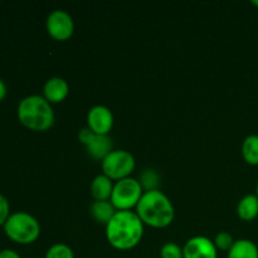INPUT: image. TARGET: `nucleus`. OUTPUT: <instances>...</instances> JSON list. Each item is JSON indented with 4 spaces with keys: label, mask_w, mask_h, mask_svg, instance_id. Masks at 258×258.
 I'll use <instances>...</instances> for the list:
<instances>
[{
    "label": "nucleus",
    "mask_w": 258,
    "mask_h": 258,
    "mask_svg": "<svg viewBox=\"0 0 258 258\" xmlns=\"http://www.w3.org/2000/svg\"><path fill=\"white\" fill-rule=\"evenodd\" d=\"M144 236V223L136 212L117 211L106 224V238L116 249L127 251L140 243Z\"/></svg>",
    "instance_id": "f257e3e1"
},
{
    "label": "nucleus",
    "mask_w": 258,
    "mask_h": 258,
    "mask_svg": "<svg viewBox=\"0 0 258 258\" xmlns=\"http://www.w3.org/2000/svg\"><path fill=\"white\" fill-rule=\"evenodd\" d=\"M136 214L140 217L144 224L153 228H165L173 223L175 211L170 199L163 191L155 189L144 191L136 206Z\"/></svg>",
    "instance_id": "f03ea898"
},
{
    "label": "nucleus",
    "mask_w": 258,
    "mask_h": 258,
    "mask_svg": "<svg viewBox=\"0 0 258 258\" xmlns=\"http://www.w3.org/2000/svg\"><path fill=\"white\" fill-rule=\"evenodd\" d=\"M18 118L24 127L42 133L54 123V111L43 96H27L18 105Z\"/></svg>",
    "instance_id": "7ed1b4c3"
},
{
    "label": "nucleus",
    "mask_w": 258,
    "mask_h": 258,
    "mask_svg": "<svg viewBox=\"0 0 258 258\" xmlns=\"http://www.w3.org/2000/svg\"><path fill=\"white\" fill-rule=\"evenodd\" d=\"M4 232L9 239L18 244L34 243L40 236V224L37 218L27 212H15L10 214Z\"/></svg>",
    "instance_id": "20e7f679"
},
{
    "label": "nucleus",
    "mask_w": 258,
    "mask_h": 258,
    "mask_svg": "<svg viewBox=\"0 0 258 258\" xmlns=\"http://www.w3.org/2000/svg\"><path fill=\"white\" fill-rule=\"evenodd\" d=\"M143 194L144 189L140 180L128 176L116 181L110 202L117 211H131L138 206Z\"/></svg>",
    "instance_id": "39448f33"
},
{
    "label": "nucleus",
    "mask_w": 258,
    "mask_h": 258,
    "mask_svg": "<svg viewBox=\"0 0 258 258\" xmlns=\"http://www.w3.org/2000/svg\"><path fill=\"white\" fill-rule=\"evenodd\" d=\"M135 169V158L126 150H112L102 160V171L111 180H121L130 176Z\"/></svg>",
    "instance_id": "423d86ee"
},
{
    "label": "nucleus",
    "mask_w": 258,
    "mask_h": 258,
    "mask_svg": "<svg viewBox=\"0 0 258 258\" xmlns=\"http://www.w3.org/2000/svg\"><path fill=\"white\" fill-rule=\"evenodd\" d=\"M48 33L57 40H67L75 32V22L66 10H53L45 22Z\"/></svg>",
    "instance_id": "0eeeda50"
},
{
    "label": "nucleus",
    "mask_w": 258,
    "mask_h": 258,
    "mask_svg": "<svg viewBox=\"0 0 258 258\" xmlns=\"http://www.w3.org/2000/svg\"><path fill=\"white\" fill-rule=\"evenodd\" d=\"M218 249L212 239L204 236L191 237L183 247L184 258H217Z\"/></svg>",
    "instance_id": "6e6552de"
},
{
    "label": "nucleus",
    "mask_w": 258,
    "mask_h": 258,
    "mask_svg": "<svg viewBox=\"0 0 258 258\" xmlns=\"http://www.w3.org/2000/svg\"><path fill=\"white\" fill-rule=\"evenodd\" d=\"M87 123L96 135H108L113 126V115L106 106H93L88 111Z\"/></svg>",
    "instance_id": "1a4fd4ad"
},
{
    "label": "nucleus",
    "mask_w": 258,
    "mask_h": 258,
    "mask_svg": "<svg viewBox=\"0 0 258 258\" xmlns=\"http://www.w3.org/2000/svg\"><path fill=\"white\" fill-rule=\"evenodd\" d=\"M70 93V86L67 81L60 77H52L44 83L43 97L49 103H59L66 100Z\"/></svg>",
    "instance_id": "9d476101"
},
{
    "label": "nucleus",
    "mask_w": 258,
    "mask_h": 258,
    "mask_svg": "<svg viewBox=\"0 0 258 258\" xmlns=\"http://www.w3.org/2000/svg\"><path fill=\"white\" fill-rule=\"evenodd\" d=\"M113 185L115 184L108 176H106L105 174H101V175L96 176L91 183V194L95 198V201H110L113 191Z\"/></svg>",
    "instance_id": "9b49d317"
},
{
    "label": "nucleus",
    "mask_w": 258,
    "mask_h": 258,
    "mask_svg": "<svg viewBox=\"0 0 258 258\" xmlns=\"http://www.w3.org/2000/svg\"><path fill=\"white\" fill-rule=\"evenodd\" d=\"M116 212H117V209L113 207V204L110 201H95L90 207V213L92 218L97 223L105 224V226L112 219Z\"/></svg>",
    "instance_id": "f8f14e48"
},
{
    "label": "nucleus",
    "mask_w": 258,
    "mask_h": 258,
    "mask_svg": "<svg viewBox=\"0 0 258 258\" xmlns=\"http://www.w3.org/2000/svg\"><path fill=\"white\" fill-rule=\"evenodd\" d=\"M86 148H87L88 154L93 159L103 160L112 151V143H111L108 135H96L90 145H87Z\"/></svg>",
    "instance_id": "ddd939ff"
},
{
    "label": "nucleus",
    "mask_w": 258,
    "mask_h": 258,
    "mask_svg": "<svg viewBox=\"0 0 258 258\" xmlns=\"http://www.w3.org/2000/svg\"><path fill=\"white\" fill-rule=\"evenodd\" d=\"M227 258H258V247L251 239H238L228 251Z\"/></svg>",
    "instance_id": "4468645a"
},
{
    "label": "nucleus",
    "mask_w": 258,
    "mask_h": 258,
    "mask_svg": "<svg viewBox=\"0 0 258 258\" xmlns=\"http://www.w3.org/2000/svg\"><path fill=\"white\" fill-rule=\"evenodd\" d=\"M237 214L241 219L251 222L258 217V197L256 194H248L239 201L237 206Z\"/></svg>",
    "instance_id": "2eb2a0df"
},
{
    "label": "nucleus",
    "mask_w": 258,
    "mask_h": 258,
    "mask_svg": "<svg viewBox=\"0 0 258 258\" xmlns=\"http://www.w3.org/2000/svg\"><path fill=\"white\" fill-rule=\"evenodd\" d=\"M242 156L249 165H258V135H248L242 143Z\"/></svg>",
    "instance_id": "dca6fc26"
},
{
    "label": "nucleus",
    "mask_w": 258,
    "mask_h": 258,
    "mask_svg": "<svg viewBox=\"0 0 258 258\" xmlns=\"http://www.w3.org/2000/svg\"><path fill=\"white\" fill-rule=\"evenodd\" d=\"M44 258H75V253L67 244L55 243L48 249Z\"/></svg>",
    "instance_id": "f3484780"
},
{
    "label": "nucleus",
    "mask_w": 258,
    "mask_h": 258,
    "mask_svg": "<svg viewBox=\"0 0 258 258\" xmlns=\"http://www.w3.org/2000/svg\"><path fill=\"white\" fill-rule=\"evenodd\" d=\"M158 174L154 170H145L141 174L140 178V184L143 186V189H145V191L149 190H155L156 186H158Z\"/></svg>",
    "instance_id": "a211bd4d"
},
{
    "label": "nucleus",
    "mask_w": 258,
    "mask_h": 258,
    "mask_svg": "<svg viewBox=\"0 0 258 258\" xmlns=\"http://www.w3.org/2000/svg\"><path fill=\"white\" fill-rule=\"evenodd\" d=\"M213 242L214 244H216L217 249L228 252L236 241H234L232 234H229L228 232H219V233L216 236V239H214Z\"/></svg>",
    "instance_id": "6ab92c4d"
},
{
    "label": "nucleus",
    "mask_w": 258,
    "mask_h": 258,
    "mask_svg": "<svg viewBox=\"0 0 258 258\" xmlns=\"http://www.w3.org/2000/svg\"><path fill=\"white\" fill-rule=\"evenodd\" d=\"M161 258H184L183 248L174 242H168L160 249Z\"/></svg>",
    "instance_id": "aec40b11"
},
{
    "label": "nucleus",
    "mask_w": 258,
    "mask_h": 258,
    "mask_svg": "<svg viewBox=\"0 0 258 258\" xmlns=\"http://www.w3.org/2000/svg\"><path fill=\"white\" fill-rule=\"evenodd\" d=\"M10 217V206L8 199L3 194H0V226L4 227L8 218Z\"/></svg>",
    "instance_id": "412c9836"
},
{
    "label": "nucleus",
    "mask_w": 258,
    "mask_h": 258,
    "mask_svg": "<svg viewBox=\"0 0 258 258\" xmlns=\"http://www.w3.org/2000/svg\"><path fill=\"white\" fill-rule=\"evenodd\" d=\"M95 136H96V134L93 133L90 127L82 128V130L80 131V134H78V139H80V141L85 146L90 145V143L93 140V138H95Z\"/></svg>",
    "instance_id": "4be33fe9"
},
{
    "label": "nucleus",
    "mask_w": 258,
    "mask_h": 258,
    "mask_svg": "<svg viewBox=\"0 0 258 258\" xmlns=\"http://www.w3.org/2000/svg\"><path fill=\"white\" fill-rule=\"evenodd\" d=\"M0 258H22L19 256V253H17L13 249H3L0 251Z\"/></svg>",
    "instance_id": "5701e85b"
},
{
    "label": "nucleus",
    "mask_w": 258,
    "mask_h": 258,
    "mask_svg": "<svg viewBox=\"0 0 258 258\" xmlns=\"http://www.w3.org/2000/svg\"><path fill=\"white\" fill-rule=\"evenodd\" d=\"M7 97V86H5L4 81L0 80V102Z\"/></svg>",
    "instance_id": "b1692460"
},
{
    "label": "nucleus",
    "mask_w": 258,
    "mask_h": 258,
    "mask_svg": "<svg viewBox=\"0 0 258 258\" xmlns=\"http://www.w3.org/2000/svg\"><path fill=\"white\" fill-rule=\"evenodd\" d=\"M252 4H253L254 5V7H257L258 8V0H252Z\"/></svg>",
    "instance_id": "393cba45"
},
{
    "label": "nucleus",
    "mask_w": 258,
    "mask_h": 258,
    "mask_svg": "<svg viewBox=\"0 0 258 258\" xmlns=\"http://www.w3.org/2000/svg\"><path fill=\"white\" fill-rule=\"evenodd\" d=\"M256 196L258 197V184H257V188H256Z\"/></svg>",
    "instance_id": "a878e982"
}]
</instances>
